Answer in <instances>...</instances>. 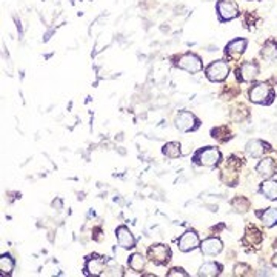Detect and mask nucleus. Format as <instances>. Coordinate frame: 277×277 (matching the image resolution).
Listing matches in <instances>:
<instances>
[{"label":"nucleus","mask_w":277,"mask_h":277,"mask_svg":"<svg viewBox=\"0 0 277 277\" xmlns=\"http://www.w3.org/2000/svg\"><path fill=\"white\" fill-rule=\"evenodd\" d=\"M177 245H179L180 251L188 252V251L196 249L200 245V240H199V236L194 231H186L185 234L180 236V239L177 240Z\"/></svg>","instance_id":"nucleus-9"},{"label":"nucleus","mask_w":277,"mask_h":277,"mask_svg":"<svg viewBox=\"0 0 277 277\" xmlns=\"http://www.w3.org/2000/svg\"><path fill=\"white\" fill-rule=\"evenodd\" d=\"M255 171L259 176L265 179H271L274 174H277V160L272 157H265L259 162V165L255 166Z\"/></svg>","instance_id":"nucleus-10"},{"label":"nucleus","mask_w":277,"mask_h":277,"mask_svg":"<svg viewBox=\"0 0 277 277\" xmlns=\"http://www.w3.org/2000/svg\"><path fill=\"white\" fill-rule=\"evenodd\" d=\"M260 56L263 60H268V62H274L277 59V42L269 39L265 42V45L262 47L260 50Z\"/></svg>","instance_id":"nucleus-17"},{"label":"nucleus","mask_w":277,"mask_h":277,"mask_svg":"<svg viewBox=\"0 0 277 277\" xmlns=\"http://www.w3.org/2000/svg\"><path fill=\"white\" fill-rule=\"evenodd\" d=\"M272 265H274V266L277 268V254H275V255L272 257Z\"/></svg>","instance_id":"nucleus-27"},{"label":"nucleus","mask_w":277,"mask_h":277,"mask_svg":"<svg viewBox=\"0 0 277 277\" xmlns=\"http://www.w3.org/2000/svg\"><path fill=\"white\" fill-rule=\"evenodd\" d=\"M249 100L259 105H271L274 100V90L268 83L262 82L249 90Z\"/></svg>","instance_id":"nucleus-1"},{"label":"nucleus","mask_w":277,"mask_h":277,"mask_svg":"<svg viewBox=\"0 0 277 277\" xmlns=\"http://www.w3.org/2000/svg\"><path fill=\"white\" fill-rule=\"evenodd\" d=\"M0 269H2V274H11L14 269V259L10 254H4L0 257Z\"/></svg>","instance_id":"nucleus-23"},{"label":"nucleus","mask_w":277,"mask_h":277,"mask_svg":"<svg viewBox=\"0 0 277 277\" xmlns=\"http://www.w3.org/2000/svg\"><path fill=\"white\" fill-rule=\"evenodd\" d=\"M174 123H176V128H177V130H180V131H183V133H188V131L197 130L200 122L197 120V117H196L193 113L183 110V111H180V113L176 116Z\"/></svg>","instance_id":"nucleus-4"},{"label":"nucleus","mask_w":277,"mask_h":277,"mask_svg":"<svg viewBox=\"0 0 277 277\" xmlns=\"http://www.w3.org/2000/svg\"><path fill=\"white\" fill-rule=\"evenodd\" d=\"M263 236H262V231L254 226V225H248L246 226V231H245V237H243V243L245 245H249V246H255L262 242Z\"/></svg>","instance_id":"nucleus-15"},{"label":"nucleus","mask_w":277,"mask_h":277,"mask_svg":"<svg viewBox=\"0 0 277 277\" xmlns=\"http://www.w3.org/2000/svg\"><path fill=\"white\" fill-rule=\"evenodd\" d=\"M232 208L239 212H246L249 209V200L245 199V197H236L232 202H231Z\"/></svg>","instance_id":"nucleus-25"},{"label":"nucleus","mask_w":277,"mask_h":277,"mask_svg":"<svg viewBox=\"0 0 277 277\" xmlns=\"http://www.w3.org/2000/svg\"><path fill=\"white\" fill-rule=\"evenodd\" d=\"M236 74L240 82H251L259 76V63L255 60L243 62L240 67H237Z\"/></svg>","instance_id":"nucleus-7"},{"label":"nucleus","mask_w":277,"mask_h":277,"mask_svg":"<svg viewBox=\"0 0 277 277\" xmlns=\"http://www.w3.org/2000/svg\"><path fill=\"white\" fill-rule=\"evenodd\" d=\"M245 151H246V154H248L249 157L257 159V157H262L265 153L271 151V146H269L268 143H265L263 140H257V139H254V140H249V142L246 143Z\"/></svg>","instance_id":"nucleus-11"},{"label":"nucleus","mask_w":277,"mask_h":277,"mask_svg":"<svg viewBox=\"0 0 277 277\" xmlns=\"http://www.w3.org/2000/svg\"><path fill=\"white\" fill-rule=\"evenodd\" d=\"M262 223L266 226V228H272L274 225H277V208H266L265 211H257L255 212Z\"/></svg>","instance_id":"nucleus-18"},{"label":"nucleus","mask_w":277,"mask_h":277,"mask_svg":"<svg viewBox=\"0 0 277 277\" xmlns=\"http://www.w3.org/2000/svg\"><path fill=\"white\" fill-rule=\"evenodd\" d=\"M103 268H105V262H103V259H102V257H96V255H93V257H90V259L87 260V265H85V272H87V274H94V275H99V274H102Z\"/></svg>","instance_id":"nucleus-16"},{"label":"nucleus","mask_w":277,"mask_h":277,"mask_svg":"<svg viewBox=\"0 0 277 277\" xmlns=\"http://www.w3.org/2000/svg\"><path fill=\"white\" fill-rule=\"evenodd\" d=\"M246 45H248V42H246L245 39H236V40L229 42V44L225 47V54H226V57H228V59H234V60L239 59V57L245 53Z\"/></svg>","instance_id":"nucleus-12"},{"label":"nucleus","mask_w":277,"mask_h":277,"mask_svg":"<svg viewBox=\"0 0 277 277\" xmlns=\"http://www.w3.org/2000/svg\"><path fill=\"white\" fill-rule=\"evenodd\" d=\"M231 133H229V128L228 126H219V128H214L212 131H211V136L214 137V139H217L219 142H226V140H229L232 136H229Z\"/></svg>","instance_id":"nucleus-24"},{"label":"nucleus","mask_w":277,"mask_h":277,"mask_svg":"<svg viewBox=\"0 0 277 277\" xmlns=\"http://www.w3.org/2000/svg\"><path fill=\"white\" fill-rule=\"evenodd\" d=\"M168 275L169 277H174V275H180V277H186L188 274L182 269V268H173L169 272H168Z\"/></svg>","instance_id":"nucleus-26"},{"label":"nucleus","mask_w":277,"mask_h":277,"mask_svg":"<svg viewBox=\"0 0 277 277\" xmlns=\"http://www.w3.org/2000/svg\"><path fill=\"white\" fill-rule=\"evenodd\" d=\"M223 266L220 263H216V262H208V263H203L199 269V275H205V277H212V275H219L222 272Z\"/></svg>","instance_id":"nucleus-20"},{"label":"nucleus","mask_w":277,"mask_h":277,"mask_svg":"<svg viewBox=\"0 0 277 277\" xmlns=\"http://www.w3.org/2000/svg\"><path fill=\"white\" fill-rule=\"evenodd\" d=\"M260 194L268 200H277V180L268 179L260 185Z\"/></svg>","instance_id":"nucleus-19"},{"label":"nucleus","mask_w":277,"mask_h":277,"mask_svg":"<svg viewBox=\"0 0 277 277\" xmlns=\"http://www.w3.org/2000/svg\"><path fill=\"white\" fill-rule=\"evenodd\" d=\"M177 67L180 70H185L188 73H199L202 70V60L199 56L193 54V53H186L183 56L179 57V62H177Z\"/></svg>","instance_id":"nucleus-8"},{"label":"nucleus","mask_w":277,"mask_h":277,"mask_svg":"<svg viewBox=\"0 0 277 277\" xmlns=\"http://www.w3.org/2000/svg\"><path fill=\"white\" fill-rule=\"evenodd\" d=\"M229 74V65L225 60H216L206 67V77L211 82H223Z\"/></svg>","instance_id":"nucleus-3"},{"label":"nucleus","mask_w":277,"mask_h":277,"mask_svg":"<svg viewBox=\"0 0 277 277\" xmlns=\"http://www.w3.org/2000/svg\"><path fill=\"white\" fill-rule=\"evenodd\" d=\"M128 265H130V268H131L133 271L142 272V271L145 269V259H143L142 254H137V252H136V254H133V255L130 257Z\"/></svg>","instance_id":"nucleus-21"},{"label":"nucleus","mask_w":277,"mask_h":277,"mask_svg":"<svg viewBox=\"0 0 277 277\" xmlns=\"http://www.w3.org/2000/svg\"><path fill=\"white\" fill-rule=\"evenodd\" d=\"M162 151H163V154H165L166 157H171V159H177V157L182 154V151H180V143H177V142H169V143H166Z\"/></svg>","instance_id":"nucleus-22"},{"label":"nucleus","mask_w":277,"mask_h":277,"mask_svg":"<svg viewBox=\"0 0 277 277\" xmlns=\"http://www.w3.org/2000/svg\"><path fill=\"white\" fill-rule=\"evenodd\" d=\"M222 248H223V243L217 237H209V239L203 240L202 245H200L202 252L206 254V255H217L222 251Z\"/></svg>","instance_id":"nucleus-14"},{"label":"nucleus","mask_w":277,"mask_h":277,"mask_svg":"<svg viewBox=\"0 0 277 277\" xmlns=\"http://www.w3.org/2000/svg\"><path fill=\"white\" fill-rule=\"evenodd\" d=\"M148 259L154 265H165L171 260V249L166 245H153L148 248Z\"/></svg>","instance_id":"nucleus-5"},{"label":"nucleus","mask_w":277,"mask_h":277,"mask_svg":"<svg viewBox=\"0 0 277 277\" xmlns=\"http://www.w3.org/2000/svg\"><path fill=\"white\" fill-rule=\"evenodd\" d=\"M220 159H222V154H220V151L216 148V146H205V148H202V150H199L196 154H194V157H193V160H194V163L196 165H200V166H216L219 162H220Z\"/></svg>","instance_id":"nucleus-2"},{"label":"nucleus","mask_w":277,"mask_h":277,"mask_svg":"<svg viewBox=\"0 0 277 277\" xmlns=\"http://www.w3.org/2000/svg\"><path fill=\"white\" fill-rule=\"evenodd\" d=\"M216 8H217V14L220 17V22H228V20H232L239 16V8L232 0H219Z\"/></svg>","instance_id":"nucleus-6"},{"label":"nucleus","mask_w":277,"mask_h":277,"mask_svg":"<svg viewBox=\"0 0 277 277\" xmlns=\"http://www.w3.org/2000/svg\"><path fill=\"white\" fill-rule=\"evenodd\" d=\"M116 237H117V242L122 248H125V249L134 248V243H136L134 236L131 234V231L126 226H119L116 229Z\"/></svg>","instance_id":"nucleus-13"}]
</instances>
